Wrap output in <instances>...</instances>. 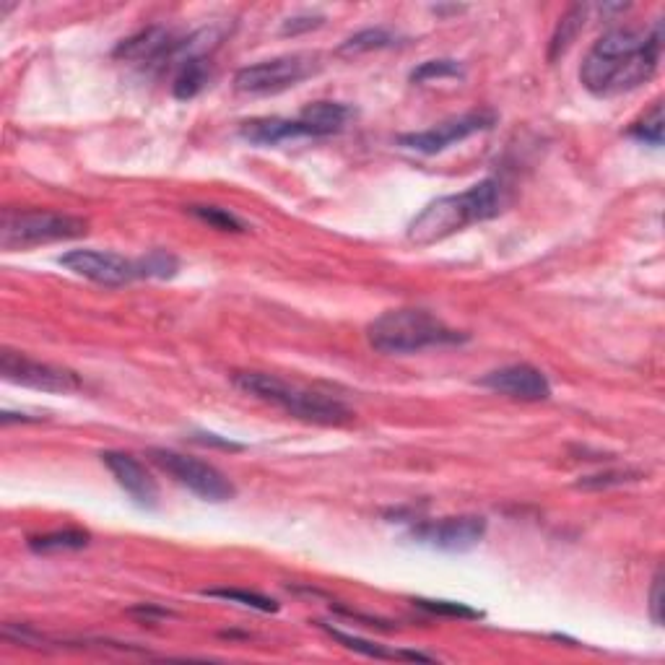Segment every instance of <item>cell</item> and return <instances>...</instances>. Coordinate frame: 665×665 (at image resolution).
I'll return each instance as SVG.
<instances>
[{
    "label": "cell",
    "mask_w": 665,
    "mask_h": 665,
    "mask_svg": "<svg viewBox=\"0 0 665 665\" xmlns=\"http://www.w3.org/2000/svg\"><path fill=\"white\" fill-rule=\"evenodd\" d=\"M315 63L317 60L312 55H281V58L247 65L234 76V89L239 94H252V97L278 94V91L291 89L310 76L315 71Z\"/></svg>",
    "instance_id": "cell-7"
},
{
    "label": "cell",
    "mask_w": 665,
    "mask_h": 665,
    "mask_svg": "<svg viewBox=\"0 0 665 665\" xmlns=\"http://www.w3.org/2000/svg\"><path fill=\"white\" fill-rule=\"evenodd\" d=\"M588 11H590V6H585V3H582V6L569 8L562 19H559L554 37H551V47H549L551 63L562 58L564 52L572 47V42H575L577 34H580L582 26H585V16H588Z\"/></svg>",
    "instance_id": "cell-20"
},
{
    "label": "cell",
    "mask_w": 665,
    "mask_h": 665,
    "mask_svg": "<svg viewBox=\"0 0 665 665\" xmlns=\"http://www.w3.org/2000/svg\"><path fill=\"white\" fill-rule=\"evenodd\" d=\"M478 385L491 390V393L515 398V401L538 403L551 398L549 377L543 375L538 367H533V364H510V367L494 369V372L481 377Z\"/></svg>",
    "instance_id": "cell-12"
},
{
    "label": "cell",
    "mask_w": 665,
    "mask_h": 665,
    "mask_svg": "<svg viewBox=\"0 0 665 665\" xmlns=\"http://www.w3.org/2000/svg\"><path fill=\"white\" fill-rule=\"evenodd\" d=\"M320 24H323V16H320V13H299V16H291V19L284 21L281 34L297 37V34L312 32V29H317Z\"/></svg>",
    "instance_id": "cell-29"
},
{
    "label": "cell",
    "mask_w": 665,
    "mask_h": 665,
    "mask_svg": "<svg viewBox=\"0 0 665 665\" xmlns=\"http://www.w3.org/2000/svg\"><path fill=\"white\" fill-rule=\"evenodd\" d=\"M458 11H463V8H460V6H450V8L434 6V13H458Z\"/></svg>",
    "instance_id": "cell-34"
},
{
    "label": "cell",
    "mask_w": 665,
    "mask_h": 665,
    "mask_svg": "<svg viewBox=\"0 0 665 665\" xmlns=\"http://www.w3.org/2000/svg\"><path fill=\"white\" fill-rule=\"evenodd\" d=\"M663 55V24L650 34L611 29L588 50L580 68V84L593 97H619L640 89L655 76Z\"/></svg>",
    "instance_id": "cell-1"
},
{
    "label": "cell",
    "mask_w": 665,
    "mask_h": 665,
    "mask_svg": "<svg viewBox=\"0 0 665 665\" xmlns=\"http://www.w3.org/2000/svg\"><path fill=\"white\" fill-rule=\"evenodd\" d=\"M138 278H175L180 271V260L167 250H151L149 255L136 260Z\"/></svg>",
    "instance_id": "cell-24"
},
{
    "label": "cell",
    "mask_w": 665,
    "mask_h": 665,
    "mask_svg": "<svg viewBox=\"0 0 665 665\" xmlns=\"http://www.w3.org/2000/svg\"><path fill=\"white\" fill-rule=\"evenodd\" d=\"M494 123H497V117L491 112H468V115L452 117L447 123H440L437 128L421 130V133H403V136H398V143L403 149L416 151V154L434 156L455 146V143L465 141V138L484 133Z\"/></svg>",
    "instance_id": "cell-10"
},
{
    "label": "cell",
    "mask_w": 665,
    "mask_h": 665,
    "mask_svg": "<svg viewBox=\"0 0 665 665\" xmlns=\"http://www.w3.org/2000/svg\"><path fill=\"white\" fill-rule=\"evenodd\" d=\"M188 214H193L195 219L203 221V224L214 226L219 232H247V224L242 219L232 214V211H226V208H216V206H188Z\"/></svg>",
    "instance_id": "cell-25"
},
{
    "label": "cell",
    "mask_w": 665,
    "mask_h": 665,
    "mask_svg": "<svg viewBox=\"0 0 665 665\" xmlns=\"http://www.w3.org/2000/svg\"><path fill=\"white\" fill-rule=\"evenodd\" d=\"M299 117L315 130L317 138H323L333 136V133H341L343 125L349 123L351 110L341 102H315L310 104V107H304Z\"/></svg>",
    "instance_id": "cell-16"
},
{
    "label": "cell",
    "mask_w": 665,
    "mask_h": 665,
    "mask_svg": "<svg viewBox=\"0 0 665 665\" xmlns=\"http://www.w3.org/2000/svg\"><path fill=\"white\" fill-rule=\"evenodd\" d=\"M89 234V221L60 211H16L6 208L0 221V247L26 250V247L68 242Z\"/></svg>",
    "instance_id": "cell-5"
},
{
    "label": "cell",
    "mask_w": 665,
    "mask_h": 665,
    "mask_svg": "<svg viewBox=\"0 0 665 665\" xmlns=\"http://www.w3.org/2000/svg\"><path fill=\"white\" fill-rule=\"evenodd\" d=\"M190 440H193V442H201V445L221 447V450H245V445H239V442H232V440H221L219 434L201 432V434H193V437H190Z\"/></svg>",
    "instance_id": "cell-31"
},
{
    "label": "cell",
    "mask_w": 665,
    "mask_h": 665,
    "mask_svg": "<svg viewBox=\"0 0 665 665\" xmlns=\"http://www.w3.org/2000/svg\"><path fill=\"white\" fill-rule=\"evenodd\" d=\"M58 263L76 276H84L102 286H125L138 278L136 260L123 258L117 252L71 250L60 255Z\"/></svg>",
    "instance_id": "cell-11"
},
{
    "label": "cell",
    "mask_w": 665,
    "mask_h": 665,
    "mask_svg": "<svg viewBox=\"0 0 665 665\" xmlns=\"http://www.w3.org/2000/svg\"><path fill=\"white\" fill-rule=\"evenodd\" d=\"M0 375L6 382L21 385V388L42 390V393H76L84 385L73 369L37 362V359H29V356L11 349H3L0 354Z\"/></svg>",
    "instance_id": "cell-8"
},
{
    "label": "cell",
    "mask_w": 665,
    "mask_h": 665,
    "mask_svg": "<svg viewBox=\"0 0 665 665\" xmlns=\"http://www.w3.org/2000/svg\"><path fill=\"white\" fill-rule=\"evenodd\" d=\"M395 34L390 29H382V26H375V29H362V32H356L354 37H349L338 47V55H362V52H372V50H385V47L395 45Z\"/></svg>",
    "instance_id": "cell-21"
},
{
    "label": "cell",
    "mask_w": 665,
    "mask_h": 665,
    "mask_svg": "<svg viewBox=\"0 0 665 665\" xmlns=\"http://www.w3.org/2000/svg\"><path fill=\"white\" fill-rule=\"evenodd\" d=\"M663 130H665V120H663V102H655L645 115L632 123L629 128V136L637 138L642 143H650V146H663Z\"/></svg>",
    "instance_id": "cell-23"
},
{
    "label": "cell",
    "mask_w": 665,
    "mask_h": 665,
    "mask_svg": "<svg viewBox=\"0 0 665 665\" xmlns=\"http://www.w3.org/2000/svg\"><path fill=\"white\" fill-rule=\"evenodd\" d=\"M320 627H323L325 632H328L330 637H333V640H338V642H341V645H346V647H349V650H354V653L367 655V658H377V660H421V663H429V660H434L432 655L408 653V650H388V647L377 645V642L362 640V637H354V634L338 632V629L328 627V624H320Z\"/></svg>",
    "instance_id": "cell-17"
},
{
    "label": "cell",
    "mask_w": 665,
    "mask_h": 665,
    "mask_svg": "<svg viewBox=\"0 0 665 665\" xmlns=\"http://www.w3.org/2000/svg\"><path fill=\"white\" fill-rule=\"evenodd\" d=\"M91 536L86 530L78 528H65V530H52V533H42V536L29 538V549L34 554H60V551H78L86 549Z\"/></svg>",
    "instance_id": "cell-19"
},
{
    "label": "cell",
    "mask_w": 665,
    "mask_h": 665,
    "mask_svg": "<svg viewBox=\"0 0 665 665\" xmlns=\"http://www.w3.org/2000/svg\"><path fill=\"white\" fill-rule=\"evenodd\" d=\"M234 385L242 393L255 395L258 401L273 403L289 416L307 421V424L341 427V424H349L354 419L351 408L333 395L302 388V385L286 382L276 375H268V372H237Z\"/></svg>",
    "instance_id": "cell-3"
},
{
    "label": "cell",
    "mask_w": 665,
    "mask_h": 665,
    "mask_svg": "<svg viewBox=\"0 0 665 665\" xmlns=\"http://www.w3.org/2000/svg\"><path fill=\"white\" fill-rule=\"evenodd\" d=\"M369 346L380 354H419L437 346H455L468 341V333L445 325L427 310H388L375 317L367 328Z\"/></svg>",
    "instance_id": "cell-4"
},
{
    "label": "cell",
    "mask_w": 665,
    "mask_h": 665,
    "mask_svg": "<svg viewBox=\"0 0 665 665\" xmlns=\"http://www.w3.org/2000/svg\"><path fill=\"white\" fill-rule=\"evenodd\" d=\"M239 136L255 146H278L294 138H317L315 130L304 123L302 117L286 120V117H252L239 125Z\"/></svg>",
    "instance_id": "cell-15"
},
{
    "label": "cell",
    "mask_w": 665,
    "mask_h": 665,
    "mask_svg": "<svg viewBox=\"0 0 665 665\" xmlns=\"http://www.w3.org/2000/svg\"><path fill=\"white\" fill-rule=\"evenodd\" d=\"M416 606L424 608L427 614H434V616H447V619H468V621H476V619H484V614L481 611H476V608H471L468 603H455V601H427V598H416Z\"/></svg>",
    "instance_id": "cell-26"
},
{
    "label": "cell",
    "mask_w": 665,
    "mask_h": 665,
    "mask_svg": "<svg viewBox=\"0 0 665 665\" xmlns=\"http://www.w3.org/2000/svg\"><path fill=\"white\" fill-rule=\"evenodd\" d=\"M206 598H219V601H229V603H239V606L245 608H255V611H263V614H273L278 611V603L268 595L252 593V590H239V588H211L203 590Z\"/></svg>",
    "instance_id": "cell-22"
},
{
    "label": "cell",
    "mask_w": 665,
    "mask_h": 665,
    "mask_svg": "<svg viewBox=\"0 0 665 665\" xmlns=\"http://www.w3.org/2000/svg\"><path fill=\"white\" fill-rule=\"evenodd\" d=\"M180 47L182 39H177L167 26H149V29H141L133 37L123 39L115 47V58L125 60V63L154 65L162 63L164 58L180 55Z\"/></svg>",
    "instance_id": "cell-14"
},
{
    "label": "cell",
    "mask_w": 665,
    "mask_h": 665,
    "mask_svg": "<svg viewBox=\"0 0 665 665\" xmlns=\"http://www.w3.org/2000/svg\"><path fill=\"white\" fill-rule=\"evenodd\" d=\"M208 84V63L203 55H195V58H182L180 71L175 76V84H172V91H175V97L182 99V102H188V99H195L206 89Z\"/></svg>",
    "instance_id": "cell-18"
},
{
    "label": "cell",
    "mask_w": 665,
    "mask_h": 665,
    "mask_svg": "<svg viewBox=\"0 0 665 665\" xmlns=\"http://www.w3.org/2000/svg\"><path fill=\"white\" fill-rule=\"evenodd\" d=\"M650 616L658 627H663V575L660 569L653 577V590H650Z\"/></svg>",
    "instance_id": "cell-30"
},
{
    "label": "cell",
    "mask_w": 665,
    "mask_h": 665,
    "mask_svg": "<svg viewBox=\"0 0 665 665\" xmlns=\"http://www.w3.org/2000/svg\"><path fill=\"white\" fill-rule=\"evenodd\" d=\"M0 421H3V424H11V421H21V424H34V421H42L39 419V416H26V414H11V411H3V414H0Z\"/></svg>",
    "instance_id": "cell-33"
},
{
    "label": "cell",
    "mask_w": 665,
    "mask_h": 665,
    "mask_svg": "<svg viewBox=\"0 0 665 665\" xmlns=\"http://www.w3.org/2000/svg\"><path fill=\"white\" fill-rule=\"evenodd\" d=\"M130 614L143 616V619H146V621H151V619H164V616H172V611H167V608L154 606V603H143V606L130 608Z\"/></svg>",
    "instance_id": "cell-32"
},
{
    "label": "cell",
    "mask_w": 665,
    "mask_h": 665,
    "mask_svg": "<svg viewBox=\"0 0 665 665\" xmlns=\"http://www.w3.org/2000/svg\"><path fill=\"white\" fill-rule=\"evenodd\" d=\"M149 458L162 468L167 476H172L180 486L190 489L195 497L206 499V502H232L237 497V486L206 460L190 458L175 450H164V447H151Z\"/></svg>",
    "instance_id": "cell-6"
},
{
    "label": "cell",
    "mask_w": 665,
    "mask_h": 665,
    "mask_svg": "<svg viewBox=\"0 0 665 665\" xmlns=\"http://www.w3.org/2000/svg\"><path fill=\"white\" fill-rule=\"evenodd\" d=\"M486 536V520L478 515L442 517V520H424L411 530V538L421 546L450 554L476 549Z\"/></svg>",
    "instance_id": "cell-9"
},
{
    "label": "cell",
    "mask_w": 665,
    "mask_h": 665,
    "mask_svg": "<svg viewBox=\"0 0 665 665\" xmlns=\"http://www.w3.org/2000/svg\"><path fill=\"white\" fill-rule=\"evenodd\" d=\"M642 471L634 468H624V471H603L595 476H585L577 481V489H608V486H621L629 481H640Z\"/></svg>",
    "instance_id": "cell-28"
},
{
    "label": "cell",
    "mask_w": 665,
    "mask_h": 665,
    "mask_svg": "<svg viewBox=\"0 0 665 665\" xmlns=\"http://www.w3.org/2000/svg\"><path fill=\"white\" fill-rule=\"evenodd\" d=\"M102 463L107 465V471L117 481V486L128 494L138 507L143 510H156L159 507V486H156L154 476H151L143 463H138L133 455L120 450H107L102 452Z\"/></svg>",
    "instance_id": "cell-13"
},
{
    "label": "cell",
    "mask_w": 665,
    "mask_h": 665,
    "mask_svg": "<svg viewBox=\"0 0 665 665\" xmlns=\"http://www.w3.org/2000/svg\"><path fill=\"white\" fill-rule=\"evenodd\" d=\"M463 76V65L458 60H427L419 68L411 71V81L414 84H424V81H434V78H460Z\"/></svg>",
    "instance_id": "cell-27"
},
{
    "label": "cell",
    "mask_w": 665,
    "mask_h": 665,
    "mask_svg": "<svg viewBox=\"0 0 665 665\" xmlns=\"http://www.w3.org/2000/svg\"><path fill=\"white\" fill-rule=\"evenodd\" d=\"M504 203H507L504 185L494 177L476 182L458 195H442L424 206V211H419L416 219L408 224V242L419 247L437 245L455 232H463L465 226L499 216Z\"/></svg>",
    "instance_id": "cell-2"
}]
</instances>
